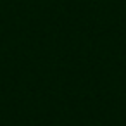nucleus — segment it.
<instances>
[]
</instances>
